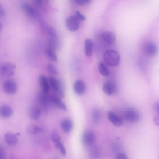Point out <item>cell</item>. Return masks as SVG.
<instances>
[{"instance_id": "f35d334b", "label": "cell", "mask_w": 159, "mask_h": 159, "mask_svg": "<svg viewBox=\"0 0 159 159\" xmlns=\"http://www.w3.org/2000/svg\"><path fill=\"white\" fill-rule=\"evenodd\" d=\"M2 27V25L1 23H0V33L1 32Z\"/></svg>"}, {"instance_id": "4fadbf2b", "label": "cell", "mask_w": 159, "mask_h": 159, "mask_svg": "<svg viewBox=\"0 0 159 159\" xmlns=\"http://www.w3.org/2000/svg\"><path fill=\"white\" fill-rule=\"evenodd\" d=\"M13 111L9 106L3 105L0 106V117L3 118L10 117L13 114Z\"/></svg>"}, {"instance_id": "1f68e13d", "label": "cell", "mask_w": 159, "mask_h": 159, "mask_svg": "<svg viewBox=\"0 0 159 159\" xmlns=\"http://www.w3.org/2000/svg\"><path fill=\"white\" fill-rule=\"evenodd\" d=\"M5 157V154L4 151L0 146V159H4Z\"/></svg>"}, {"instance_id": "4dcf8cb0", "label": "cell", "mask_w": 159, "mask_h": 159, "mask_svg": "<svg viewBox=\"0 0 159 159\" xmlns=\"http://www.w3.org/2000/svg\"><path fill=\"white\" fill-rule=\"evenodd\" d=\"M77 18L80 20L83 21L85 20L86 18L79 11H76Z\"/></svg>"}, {"instance_id": "f1b7e54d", "label": "cell", "mask_w": 159, "mask_h": 159, "mask_svg": "<svg viewBox=\"0 0 159 159\" xmlns=\"http://www.w3.org/2000/svg\"><path fill=\"white\" fill-rule=\"evenodd\" d=\"M56 148L59 149L61 153L63 156H65L66 151L63 144L61 142L56 143L55 145Z\"/></svg>"}, {"instance_id": "cb8c5ba5", "label": "cell", "mask_w": 159, "mask_h": 159, "mask_svg": "<svg viewBox=\"0 0 159 159\" xmlns=\"http://www.w3.org/2000/svg\"><path fill=\"white\" fill-rule=\"evenodd\" d=\"M98 70L100 73L104 77L107 76L109 75V71L107 68L105 64L100 62L98 66Z\"/></svg>"}, {"instance_id": "9a60e30c", "label": "cell", "mask_w": 159, "mask_h": 159, "mask_svg": "<svg viewBox=\"0 0 159 159\" xmlns=\"http://www.w3.org/2000/svg\"><path fill=\"white\" fill-rule=\"evenodd\" d=\"M41 114V111L40 108L36 106L31 107L28 111L30 118L33 120H37L40 117Z\"/></svg>"}, {"instance_id": "d4e9b609", "label": "cell", "mask_w": 159, "mask_h": 159, "mask_svg": "<svg viewBox=\"0 0 159 159\" xmlns=\"http://www.w3.org/2000/svg\"><path fill=\"white\" fill-rule=\"evenodd\" d=\"M101 151L100 149L97 147H95L92 149L89 152L91 157L93 158H99L101 156Z\"/></svg>"}, {"instance_id": "836d02e7", "label": "cell", "mask_w": 159, "mask_h": 159, "mask_svg": "<svg viewBox=\"0 0 159 159\" xmlns=\"http://www.w3.org/2000/svg\"><path fill=\"white\" fill-rule=\"evenodd\" d=\"M75 2L78 5H81L84 3L83 0H74Z\"/></svg>"}, {"instance_id": "277c9868", "label": "cell", "mask_w": 159, "mask_h": 159, "mask_svg": "<svg viewBox=\"0 0 159 159\" xmlns=\"http://www.w3.org/2000/svg\"><path fill=\"white\" fill-rule=\"evenodd\" d=\"M16 66L10 62L2 64L0 66V71L3 75L6 76H12L15 74Z\"/></svg>"}, {"instance_id": "74e56055", "label": "cell", "mask_w": 159, "mask_h": 159, "mask_svg": "<svg viewBox=\"0 0 159 159\" xmlns=\"http://www.w3.org/2000/svg\"><path fill=\"white\" fill-rule=\"evenodd\" d=\"M84 3H90L91 0H83Z\"/></svg>"}, {"instance_id": "7a4b0ae2", "label": "cell", "mask_w": 159, "mask_h": 159, "mask_svg": "<svg viewBox=\"0 0 159 159\" xmlns=\"http://www.w3.org/2000/svg\"><path fill=\"white\" fill-rule=\"evenodd\" d=\"M124 117L125 119L131 123H136L140 119V115L139 112L133 108H129L125 111Z\"/></svg>"}, {"instance_id": "6da1fadb", "label": "cell", "mask_w": 159, "mask_h": 159, "mask_svg": "<svg viewBox=\"0 0 159 159\" xmlns=\"http://www.w3.org/2000/svg\"><path fill=\"white\" fill-rule=\"evenodd\" d=\"M103 58L105 62L108 65L114 67L119 65L120 60L118 53L112 49L108 50L105 52Z\"/></svg>"}, {"instance_id": "3957f363", "label": "cell", "mask_w": 159, "mask_h": 159, "mask_svg": "<svg viewBox=\"0 0 159 159\" xmlns=\"http://www.w3.org/2000/svg\"><path fill=\"white\" fill-rule=\"evenodd\" d=\"M49 82L53 90L56 93L57 96L61 98L64 97V93L62 86L59 81L55 78L50 76Z\"/></svg>"}, {"instance_id": "83f0119b", "label": "cell", "mask_w": 159, "mask_h": 159, "mask_svg": "<svg viewBox=\"0 0 159 159\" xmlns=\"http://www.w3.org/2000/svg\"><path fill=\"white\" fill-rule=\"evenodd\" d=\"M48 71L50 73L54 75H57L58 74V70L56 67L52 64H48L47 66Z\"/></svg>"}, {"instance_id": "e575fe53", "label": "cell", "mask_w": 159, "mask_h": 159, "mask_svg": "<svg viewBox=\"0 0 159 159\" xmlns=\"http://www.w3.org/2000/svg\"><path fill=\"white\" fill-rule=\"evenodd\" d=\"M154 110L155 111L158 113L159 112L158 103H156L154 106Z\"/></svg>"}, {"instance_id": "4316f807", "label": "cell", "mask_w": 159, "mask_h": 159, "mask_svg": "<svg viewBox=\"0 0 159 159\" xmlns=\"http://www.w3.org/2000/svg\"><path fill=\"white\" fill-rule=\"evenodd\" d=\"M51 139L52 141L56 143L61 142V136L56 130H54L52 132L51 135Z\"/></svg>"}, {"instance_id": "e0dca14e", "label": "cell", "mask_w": 159, "mask_h": 159, "mask_svg": "<svg viewBox=\"0 0 159 159\" xmlns=\"http://www.w3.org/2000/svg\"><path fill=\"white\" fill-rule=\"evenodd\" d=\"M39 82L42 92L48 94L50 90V86L47 78L43 75H41L39 78Z\"/></svg>"}, {"instance_id": "7c38bea8", "label": "cell", "mask_w": 159, "mask_h": 159, "mask_svg": "<svg viewBox=\"0 0 159 159\" xmlns=\"http://www.w3.org/2000/svg\"><path fill=\"white\" fill-rule=\"evenodd\" d=\"M101 38L106 43L109 44L113 43L116 39V35L112 31L106 30L104 31L101 34Z\"/></svg>"}, {"instance_id": "44dd1931", "label": "cell", "mask_w": 159, "mask_h": 159, "mask_svg": "<svg viewBox=\"0 0 159 159\" xmlns=\"http://www.w3.org/2000/svg\"><path fill=\"white\" fill-rule=\"evenodd\" d=\"M22 8L25 12L29 16L34 17L35 16V11L30 5L24 4L22 5Z\"/></svg>"}, {"instance_id": "52a82bcc", "label": "cell", "mask_w": 159, "mask_h": 159, "mask_svg": "<svg viewBox=\"0 0 159 159\" xmlns=\"http://www.w3.org/2000/svg\"><path fill=\"white\" fill-rule=\"evenodd\" d=\"M83 143L87 146L92 145L94 142L95 136L94 133L89 130L85 131L82 136Z\"/></svg>"}, {"instance_id": "8fae6325", "label": "cell", "mask_w": 159, "mask_h": 159, "mask_svg": "<svg viewBox=\"0 0 159 159\" xmlns=\"http://www.w3.org/2000/svg\"><path fill=\"white\" fill-rule=\"evenodd\" d=\"M51 102L53 104L60 109L66 111L67 107L65 103L61 100V98L56 94H53L49 95Z\"/></svg>"}, {"instance_id": "8992f818", "label": "cell", "mask_w": 159, "mask_h": 159, "mask_svg": "<svg viewBox=\"0 0 159 159\" xmlns=\"http://www.w3.org/2000/svg\"><path fill=\"white\" fill-rule=\"evenodd\" d=\"M66 25L69 30L74 32L77 30L80 25L79 20L73 16H70L67 17L66 20Z\"/></svg>"}, {"instance_id": "484cf974", "label": "cell", "mask_w": 159, "mask_h": 159, "mask_svg": "<svg viewBox=\"0 0 159 159\" xmlns=\"http://www.w3.org/2000/svg\"><path fill=\"white\" fill-rule=\"evenodd\" d=\"M46 54L48 57L51 60L54 61H57V56L52 49L48 48L46 51Z\"/></svg>"}, {"instance_id": "ffe728a7", "label": "cell", "mask_w": 159, "mask_h": 159, "mask_svg": "<svg viewBox=\"0 0 159 159\" xmlns=\"http://www.w3.org/2000/svg\"><path fill=\"white\" fill-rule=\"evenodd\" d=\"M85 53L87 57L91 56L93 53V43L89 39H86L84 43Z\"/></svg>"}, {"instance_id": "5bb4252c", "label": "cell", "mask_w": 159, "mask_h": 159, "mask_svg": "<svg viewBox=\"0 0 159 159\" xmlns=\"http://www.w3.org/2000/svg\"><path fill=\"white\" fill-rule=\"evenodd\" d=\"M18 134L7 133L4 135L5 140L8 144L11 146L15 145L18 142Z\"/></svg>"}, {"instance_id": "ba28073f", "label": "cell", "mask_w": 159, "mask_h": 159, "mask_svg": "<svg viewBox=\"0 0 159 159\" xmlns=\"http://www.w3.org/2000/svg\"><path fill=\"white\" fill-rule=\"evenodd\" d=\"M73 89L75 93L77 95H82L86 91V87L85 84L83 80H78L74 83Z\"/></svg>"}, {"instance_id": "9c48e42d", "label": "cell", "mask_w": 159, "mask_h": 159, "mask_svg": "<svg viewBox=\"0 0 159 159\" xmlns=\"http://www.w3.org/2000/svg\"><path fill=\"white\" fill-rule=\"evenodd\" d=\"M102 89L107 95L111 96L116 92L117 88L114 83L111 81H107L104 83Z\"/></svg>"}, {"instance_id": "d6a6232c", "label": "cell", "mask_w": 159, "mask_h": 159, "mask_svg": "<svg viewBox=\"0 0 159 159\" xmlns=\"http://www.w3.org/2000/svg\"><path fill=\"white\" fill-rule=\"evenodd\" d=\"M5 11L4 9L0 4V17H3L5 15Z\"/></svg>"}, {"instance_id": "5b68a950", "label": "cell", "mask_w": 159, "mask_h": 159, "mask_svg": "<svg viewBox=\"0 0 159 159\" xmlns=\"http://www.w3.org/2000/svg\"><path fill=\"white\" fill-rule=\"evenodd\" d=\"M3 88L4 91L9 94H14L17 91V86L13 81L8 80H5L3 84Z\"/></svg>"}, {"instance_id": "2e32d148", "label": "cell", "mask_w": 159, "mask_h": 159, "mask_svg": "<svg viewBox=\"0 0 159 159\" xmlns=\"http://www.w3.org/2000/svg\"><path fill=\"white\" fill-rule=\"evenodd\" d=\"M73 125L72 121L68 118L63 120L61 123V127L62 130L66 133H69L71 131Z\"/></svg>"}, {"instance_id": "8d00e7d4", "label": "cell", "mask_w": 159, "mask_h": 159, "mask_svg": "<svg viewBox=\"0 0 159 159\" xmlns=\"http://www.w3.org/2000/svg\"><path fill=\"white\" fill-rule=\"evenodd\" d=\"M36 2L38 4H40L42 2V0H35Z\"/></svg>"}, {"instance_id": "7402d4cb", "label": "cell", "mask_w": 159, "mask_h": 159, "mask_svg": "<svg viewBox=\"0 0 159 159\" xmlns=\"http://www.w3.org/2000/svg\"><path fill=\"white\" fill-rule=\"evenodd\" d=\"M39 98L40 102L43 105L46 106L49 103L51 102L49 95L42 92L40 93Z\"/></svg>"}, {"instance_id": "ac0fdd59", "label": "cell", "mask_w": 159, "mask_h": 159, "mask_svg": "<svg viewBox=\"0 0 159 159\" xmlns=\"http://www.w3.org/2000/svg\"><path fill=\"white\" fill-rule=\"evenodd\" d=\"M108 119L111 123L116 126H120L122 124L121 119L111 111L108 112Z\"/></svg>"}, {"instance_id": "f546056e", "label": "cell", "mask_w": 159, "mask_h": 159, "mask_svg": "<svg viewBox=\"0 0 159 159\" xmlns=\"http://www.w3.org/2000/svg\"><path fill=\"white\" fill-rule=\"evenodd\" d=\"M116 158L117 159H128V157L125 153H119L116 155Z\"/></svg>"}, {"instance_id": "d590c367", "label": "cell", "mask_w": 159, "mask_h": 159, "mask_svg": "<svg viewBox=\"0 0 159 159\" xmlns=\"http://www.w3.org/2000/svg\"><path fill=\"white\" fill-rule=\"evenodd\" d=\"M154 121L155 122V123L157 125H158V117H155L154 119Z\"/></svg>"}, {"instance_id": "30bf717a", "label": "cell", "mask_w": 159, "mask_h": 159, "mask_svg": "<svg viewBox=\"0 0 159 159\" xmlns=\"http://www.w3.org/2000/svg\"><path fill=\"white\" fill-rule=\"evenodd\" d=\"M145 53L150 56H154L157 53L158 48L156 45L153 42L149 41L147 42L144 46Z\"/></svg>"}, {"instance_id": "d6986e66", "label": "cell", "mask_w": 159, "mask_h": 159, "mask_svg": "<svg viewBox=\"0 0 159 159\" xmlns=\"http://www.w3.org/2000/svg\"><path fill=\"white\" fill-rule=\"evenodd\" d=\"M42 131V129L39 126L35 125H29L26 129L27 133L30 135H36Z\"/></svg>"}, {"instance_id": "603a6c76", "label": "cell", "mask_w": 159, "mask_h": 159, "mask_svg": "<svg viewBox=\"0 0 159 159\" xmlns=\"http://www.w3.org/2000/svg\"><path fill=\"white\" fill-rule=\"evenodd\" d=\"M92 121L97 123L99 121L101 118V113L100 111L97 108L94 109L92 111Z\"/></svg>"}]
</instances>
